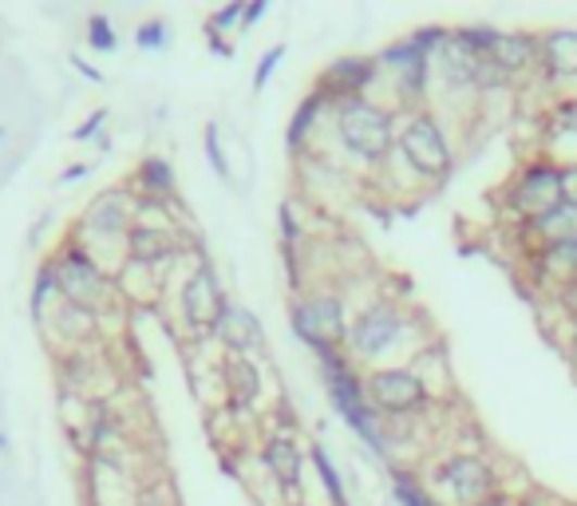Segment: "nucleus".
Here are the masks:
<instances>
[{"instance_id": "1", "label": "nucleus", "mask_w": 577, "mask_h": 506, "mask_svg": "<svg viewBox=\"0 0 577 506\" xmlns=\"http://www.w3.org/2000/svg\"><path fill=\"white\" fill-rule=\"evenodd\" d=\"M431 341H436V329L415 308L380 293V298H372L360 308H352L344 349H349V356L356 360L360 372H368V368H384V364H403V356L412 360Z\"/></svg>"}, {"instance_id": "2", "label": "nucleus", "mask_w": 577, "mask_h": 506, "mask_svg": "<svg viewBox=\"0 0 577 506\" xmlns=\"http://www.w3.org/2000/svg\"><path fill=\"white\" fill-rule=\"evenodd\" d=\"M388 170H400L407 178V190H439L455 175L459 151L451 139V127L436 107H419L400 115V135L396 151L388 159Z\"/></svg>"}, {"instance_id": "3", "label": "nucleus", "mask_w": 577, "mask_h": 506, "mask_svg": "<svg viewBox=\"0 0 577 506\" xmlns=\"http://www.w3.org/2000/svg\"><path fill=\"white\" fill-rule=\"evenodd\" d=\"M328 135L344 159L360 163L364 170H376L380 175L384 163L392 159L396 151V135H400V111L388 107L384 100H372V96H360V100H344L333 103V115H328Z\"/></svg>"}, {"instance_id": "4", "label": "nucleus", "mask_w": 577, "mask_h": 506, "mask_svg": "<svg viewBox=\"0 0 577 506\" xmlns=\"http://www.w3.org/2000/svg\"><path fill=\"white\" fill-rule=\"evenodd\" d=\"M427 486L436 491V498L443 506H475L482 498L506 491L499 463H494V455L482 452V447L443 452L427 467Z\"/></svg>"}, {"instance_id": "5", "label": "nucleus", "mask_w": 577, "mask_h": 506, "mask_svg": "<svg viewBox=\"0 0 577 506\" xmlns=\"http://www.w3.org/2000/svg\"><path fill=\"white\" fill-rule=\"evenodd\" d=\"M48 262H52L55 281H60V301H67V305L103 313V305L115 298V277H111V269L99 262L88 245H79L72 233L55 245Z\"/></svg>"}, {"instance_id": "6", "label": "nucleus", "mask_w": 577, "mask_h": 506, "mask_svg": "<svg viewBox=\"0 0 577 506\" xmlns=\"http://www.w3.org/2000/svg\"><path fill=\"white\" fill-rule=\"evenodd\" d=\"M349 325H352V308L349 298L340 289H305L289 298V329L309 353H321L328 344L349 341Z\"/></svg>"}, {"instance_id": "7", "label": "nucleus", "mask_w": 577, "mask_h": 506, "mask_svg": "<svg viewBox=\"0 0 577 506\" xmlns=\"http://www.w3.org/2000/svg\"><path fill=\"white\" fill-rule=\"evenodd\" d=\"M364 392H368V404L376 407L388 423H415V419H424L427 412L439 404V400L431 396V388L424 384V376L415 372L407 360L368 368V372H364Z\"/></svg>"}, {"instance_id": "8", "label": "nucleus", "mask_w": 577, "mask_h": 506, "mask_svg": "<svg viewBox=\"0 0 577 506\" xmlns=\"http://www.w3.org/2000/svg\"><path fill=\"white\" fill-rule=\"evenodd\" d=\"M131 226H135V194L127 187H111V190H99L96 199L84 206L72 238L79 245H88L99 262H103V257H123V245H127Z\"/></svg>"}, {"instance_id": "9", "label": "nucleus", "mask_w": 577, "mask_h": 506, "mask_svg": "<svg viewBox=\"0 0 577 506\" xmlns=\"http://www.w3.org/2000/svg\"><path fill=\"white\" fill-rule=\"evenodd\" d=\"M376 60H380L384 79H388V88H392V107L400 111V115L431 107L436 67H431V55L412 40V33L392 40V45H384L380 52H376Z\"/></svg>"}, {"instance_id": "10", "label": "nucleus", "mask_w": 577, "mask_h": 506, "mask_svg": "<svg viewBox=\"0 0 577 506\" xmlns=\"http://www.w3.org/2000/svg\"><path fill=\"white\" fill-rule=\"evenodd\" d=\"M566 202L562 194V163L550 154H534L526 163H518V170L511 175V182L502 187V210L514 226L538 218L545 210H554Z\"/></svg>"}, {"instance_id": "11", "label": "nucleus", "mask_w": 577, "mask_h": 506, "mask_svg": "<svg viewBox=\"0 0 577 506\" xmlns=\"http://www.w3.org/2000/svg\"><path fill=\"white\" fill-rule=\"evenodd\" d=\"M226 308H229V298L226 289H222L218 269H214V257L198 245L195 265L186 269L183 286H178V325L190 337H210Z\"/></svg>"}, {"instance_id": "12", "label": "nucleus", "mask_w": 577, "mask_h": 506, "mask_svg": "<svg viewBox=\"0 0 577 506\" xmlns=\"http://www.w3.org/2000/svg\"><path fill=\"white\" fill-rule=\"evenodd\" d=\"M258 463L262 471L269 475V483L277 486V495L285 503H297L301 491H305V463H309V447H301L293 431H269L258 443Z\"/></svg>"}, {"instance_id": "13", "label": "nucleus", "mask_w": 577, "mask_h": 506, "mask_svg": "<svg viewBox=\"0 0 577 506\" xmlns=\"http://www.w3.org/2000/svg\"><path fill=\"white\" fill-rule=\"evenodd\" d=\"M384 79V67L376 60V52H349L337 55L333 64L316 76L313 88L325 96L328 103H344V100H360V96H372V88Z\"/></svg>"}, {"instance_id": "14", "label": "nucleus", "mask_w": 577, "mask_h": 506, "mask_svg": "<svg viewBox=\"0 0 577 506\" xmlns=\"http://www.w3.org/2000/svg\"><path fill=\"white\" fill-rule=\"evenodd\" d=\"M186 242L178 238L175 226H142L135 222L131 233H127V245H123V262L135 265V269H147V274H159L166 281V274L183 262Z\"/></svg>"}, {"instance_id": "15", "label": "nucleus", "mask_w": 577, "mask_h": 506, "mask_svg": "<svg viewBox=\"0 0 577 506\" xmlns=\"http://www.w3.org/2000/svg\"><path fill=\"white\" fill-rule=\"evenodd\" d=\"M538 36H542L538 79L554 96H577V28H550Z\"/></svg>"}, {"instance_id": "16", "label": "nucleus", "mask_w": 577, "mask_h": 506, "mask_svg": "<svg viewBox=\"0 0 577 506\" xmlns=\"http://www.w3.org/2000/svg\"><path fill=\"white\" fill-rule=\"evenodd\" d=\"M218 376H222V392H226L229 416L250 419L253 412H258V400H262V392H265L262 364L250 360V356H229V353H222Z\"/></svg>"}, {"instance_id": "17", "label": "nucleus", "mask_w": 577, "mask_h": 506, "mask_svg": "<svg viewBox=\"0 0 577 506\" xmlns=\"http://www.w3.org/2000/svg\"><path fill=\"white\" fill-rule=\"evenodd\" d=\"M210 337H214L229 356H250V360H262V356L269 353V337H265L262 317L246 305H234V301H229V308L218 317V325H214Z\"/></svg>"}, {"instance_id": "18", "label": "nucleus", "mask_w": 577, "mask_h": 506, "mask_svg": "<svg viewBox=\"0 0 577 506\" xmlns=\"http://www.w3.org/2000/svg\"><path fill=\"white\" fill-rule=\"evenodd\" d=\"M487 60L499 67L502 76L511 79L514 88H518V84H526V79L538 76V67H542V36L523 33V28H514V33H499V40H494V48H490Z\"/></svg>"}, {"instance_id": "19", "label": "nucleus", "mask_w": 577, "mask_h": 506, "mask_svg": "<svg viewBox=\"0 0 577 506\" xmlns=\"http://www.w3.org/2000/svg\"><path fill=\"white\" fill-rule=\"evenodd\" d=\"M127 190L142 202H163V206H171L178 218H183L178 175H175V163H171L166 154H147V159H139V166H135L131 178H127Z\"/></svg>"}, {"instance_id": "20", "label": "nucleus", "mask_w": 577, "mask_h": 506, "mask_svg": "<svg viewBox=\"0 0 577 506\" xmlns=\"http://www.w3.org/2000/svg\"><path fill=\"white\" fill-rule=\"evenodd\" d=\"M542 154L577 163V96H554L542 115Z\"/></svg>"}, {"instance_id": "21", "label": "nucleus", "mask_w": 577, "mask_h": 506, "mask_svg": "<svg viewBox=\"0 0 577 506\" xmlns=\"http://www.w3.org/2000/svg\"><path fill=\"white\" fill-rule=\"evenodd\" d=\"M328 115H333V103L313 88L305 100L293 107L289 123H285V151L293 154V159H305V151L316 143V135L328 127Z\"/></svg>"}, {"instance_id": "22", "label": "nucleus", "mask_w": 577, "mask_h": 506, "mask_svg": "<svg viewBox=\"0 0 577 506\" xmlns=\"http://www.w3.org/2000/svg\"><path fill=\"white\" fill-rule=\"evenodd\" d=\"M123 435V416L108 400H88V416H84V431L76 440L79 447L96 459V455H115V440Z\"/></svg>"}, {"instance_id": "23", "label": "nucleus", "mask_w": 577, "mask_h": 506, "mask_svg": "<svg viewBox=\"0 0 577 506\" xmlns=\"http://www.w3.org/2000/svg\"><path fill=\"white\" fill-rule=\"evenodd\" d=\"M518 233H523L526 250H534V245H554V242H577V206L574 202H562V206L523 222Z\"/></svg>"}, {"instance_id": "24", "label": "nucleus", "mask_w": 577, "mask_h": 506, "mask_svg": "<svg viewBox=\"0 0 577 506\" xmlns=\"http://www.w3.org/2000/svg\"><path fill=\"white\" fill-rule=\"evenodd\" d=\"M45 329H55V337L76 353L79 344H88L91 337L99 332V313L91 308H79V305H67V301H55L52 313H48Z\"/></svg>"}, {"instance_id": "25", "label": "nucleus", "mask_w": 577, "mask_h": 506, "mask_svg": "<svg viewBox=\"0 0 577 506\" xmlns=\"http://www.w3.org/2000/svg\"><path fill=\"white\" fill-rule=\"evenodd\" d=\"M415 368V372L424 376V384L431 388V396L436 400H447L451 396V392H455V376H451V364H447V349H443V341H431V344H424V349H419V353L412 356V360H407Z\"/></svg>"}, {"instance_id": "26", "label": "nucleus", "mask_w": 577, "mask_h": 506, "mask_svg": "<svg viewBox=\"0 0 577 506\" xmlns=\"http://www.w3.org/2000/svg\"><path fill=\"white\" fill-rule=\"evenodd\" d=\"M392 479H388V486H392V498L396 506H443L436 498V491L427 486V479L415 467H407V463H400V467H392Z\"/></svg>"}, {"instance_id": "27", "label": "nucleus", "mask_w": 577, "mask_h": 506, "mask_svg": "<svg viewBox=\"0 0 577 506\" xmlns=\"http://www.w3.org/2000/svg\"><path fill=\"white\" fill-rule=\"evenodd\" d=\"M309 463H313L316 479H321V491L328 495V506H352L349 491H344V475H340V467L333 463L325 443H309Z\"/></svg>"}, {"instance_id": "28", "label": "nucleus", "mask_w": 577, "mask_h": 506, "mask_svg": "<svg viewBox=\"0 0 577 506\" xmlns=\"http://www.w3.org/2000/svg\"><path fill=\"white\" fill-rule=\"evenodd\" d=\"M60 301V281H55V269L52 262H40L33 274V293H28V313H33L36 325H45L48 313H52V305Z\"/></svg>"}, {"instance_id": "29", "label": "nucleus", "mask_w": 577, "mask_h": 506, "mask_svg": "<svg viewBox=\"0 0 577 506\" xmlns=\"http://www.w3.org/2000/svg\"><path fill=\"white\" fill-rule=\"evenodd\" d=\"M135 45H139L142 52H163V48L171 45V24H166L163 16L142 21L139 28H135Z\"/></svg>"}, {"instance_id": "30", "label": "nucleus", "mask_w": 577, "mask_h": 506, "mask_svg": "<svg viewBox=\"0 0 577 506\" xmlns=\"http://www.w3.org/2000/svg\"><path fill=\"white\" fill-rule=\"evenodd\" d=\"M88 48H96V52H115V48H120L115 24H111L108 16H103V12L88 16Z\"/></svg>"}, {"instance_id": "31", "label": "nucleus", "mask_w": 577, "mask_h": 506, "mask_svg": "<svg viewBox=\"0 0 577 506\" xmlns=\"http://www.w3.org/2000/svg\"><path fill=\"white\" fill-rule=\"evenodd\" d=\"M285 52H289L285 45H269V48H265L262 60H258V72H253V91H265V88H269V79H273V72L281 67Z\"/></svg>"}, {"instance_id": "32", "label": "nucleus", "mask_w": 577, "mask_h": 506, "mask_svg": "<svg viewBox=\"0 0 577 506\" xmlns=\"http://www.w3.org/2000/svg\"><path fill=\"white\" fill-rule=\"evenodd\" d=\"M241 12H246V0H234V4H222L214 16L206 21V33L226 36L229 28H241Z\"/></svg>"}, {"instance_id": "33", "label": "nucleus", "mask_w": 577, "mask_h": 506, "mask_svg": "<svg viewBox=\"0 0 577 506\" xmlns=\"http://www.w3.org/2000/svg\"><path fill=\"white\" fill-rule=\"evenodd\" d=\"M202 143H206V159H210V166H214V175L229 178V163H226V151H222L218 123H206V131H202Z\"/></svg>"}, {"instance_id": "34", "label": "nucleus", "mask_w": 577, "mask_h": 506, "mask_svg": "<svg viewBox=\"0 0 577 506\" xmlns=\"http://www.w3.org/2000/svg\"><path fill=\"white\" fill-rule=\"evenodd\" d=\"M103 123H108V111L99 107L96 115H88V119L79 123L76 131H72V139H76V143H88V139H99V135H103Z\"/></svg>"}, {"instance_id": "35", "label": "nucleus", "mask_w": 577, "mask_h": 506, "mask_svg": "<svg viewBox=\"0 0 577 506\" xmlns=\"http://www.w3.org/2000/svg\"><path fill=\"white\" fill-rule=\"evenodd\" d=\"M562 349H566V360L574 364L577 372V317L562 320Z\"/></svg>"}, {"instance_id": "36", "label": "nucleus", "mask_w": 577, "mask_h": 506, "mask_svg": "<svg viewBox=\"0 0 577 506\" xmlns=\"http://www.w3.org/2000/svg\"><path fill=\"white\" fill-rule=\"evenodd\" d=\"M91 170H96V163H76V166H67V170H60L55 182H60V187H72V182H84Z\"/></svg>"}, {"instance_id": "37", "label": "nucleus", "mask_w": 577, "mask_h": 506, "mask_svg": "<svg viewBox=\"0 0 577 506\" xmlns=\"http://www.w3.org/2000/svg\"><path fill=\"white\" fill-rule=\"evenodd\" d=\"M269 12V0H246V12H241V28H253Z\"/></svg>"}, {"instance_id": "38", "label": "nucleus", "mask_w": 577, "mask_h": 506, "mask_svg": "<svg viewBox=\"0 0 577 506\" xmlns=\"http://www.w3.org/2000/svg\"><path fill=\"white\" fill-rule=\"evenodd\" d=\"M562 194L577 206V163H562Z\"/></svg>"}, {"instance_id": "39", "label": "nucleus", "mask_w": 577, "mask_h": 506, "mask_svg": "<svg viewBox=\"0 0 577 506\" xmlns=\"http://www.w3.org/2000/svg\"><path fill=\"white\" fill-rule=\"evenodd\" d=\"M475 506H526V498L514 495V491H499V495L482 498V503H475Z\"/></svg>"}, {"instance_id": "40", "label": "nucleus", "mask_w": 577, "mask_h": 506, "mask_svg": "<svg viewBox=\"0 0 577 506\" xmlns=\"http://www.w3.org/2000/svg\"><path fill=\"white\" fill-rule=\"evenodd\" d=\"M72 67H76V72H79L84 79H91V84H103V72H99V67H91L88 60H84V55H72Z\"/></svg>"}, {"instance_id": "41", "label": "nucleus", "mask_w": 577, "mask_h": 506, "mask_svg": "<svg viewBox=\"0 0 577 506\" xmlns=\"http://www.w3.org/2000/svg\"><path fill=\"white\" fill-rule=\"evenodd\" d=\"M206 36H210V52H214V55H222V60H229V55H234V48H229L222 36H214V33H206Z\"/></svg>"}, {"instance_id": "42", "label": "nucleus", "mask_w": 577, "mask_h": 506, "mask_svg": "<svg viewBox=\"0 0 577 506\" xmlns=\"http://www.w3.org/2000/svg\"><path fill=\"white\" fill-rule=\"evenodd\" d=\"M4 447H9V435H4V431H0V452H4Z\"/></svg>"}, {"instance_id": "43", "label": "nucleus", "mask_w": 577, "mask_h": 506, "mask_svg": "<svg viewBox=\"0 0 577 506\" xmlns=\"http://www.w3.org/2000/svg\"><path fill=\"white\" fill-rule=\"evenodd\" d=\"M0 147H4V127H0Z\"/></svg>"}]
</instances>
